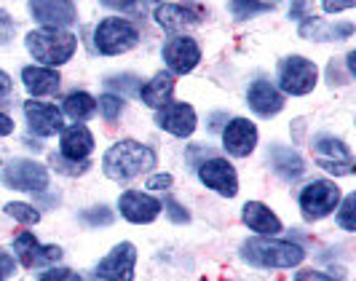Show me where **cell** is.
<instances>
[{
    "label": "cell",
    "instance_id": "15",
    "mask_svg": "<svg viewBox=\"0 0 356 281\" xmlns=\"http://www.w3.org/2000/svg\"><path fill=\"white\" fill-rule=\"evenodd\" d=\"M254 145H257V126L247 118H233L222 129V147L236 159H247Z\"/></svg>",
    "mask_w": 356,
    "mask_h": 281
},
{
    "label": "cell",
    "instance_id": "35",
    "mask_svg": "<svg viewBox=\"0 0 356 281\" xmlns=\"http://www.w3.org/2000/svg\"><path fill=\"white\" fill-rule=\"evenodd\" d=\"M134 81H137L134 75H113V78H110L107 83H110V86L124 88L126 94H129V91H137V83H134Z\"/></svg>",
    "mask_w": 356,
    "mask_h": 281
},
{
    "label": "cell",
    "instance_id": "40",
    "mask_svg": "<svg viewBox=\"0 0 356 281\" xmlns=\"http://www.w3.org/2000/svg\"><path fill=\"white\" fill-rule=\"evenodd\" d=\"M11 131H14V121L6 113H0V137H8Z\"/></svg>",
    "mask_w": 356,
    "mask_h": 281
},
{
    "label": "cell",
    "instance_id": "22",
    "mask_svg": "<svg viewBox=\"0 0 356 281\" xmlns=\"http://www.w3.org/2000/svg\"><path fill=\"white\" fill-rule=\"evenodd\" d=\"M140 91V97H143V102L147 107H166L172 102V94H175V78H172V72H156L145 86L137 88Z\"/></svg>",
    "mask_w": 356,
    "mask_h": 281
},
{
    "label": "cell",
    "instance_id": "10",
    "mask_svg": "<svg viewBox=\"0 0 356 281\" xmlns=\"http://www.w3.org/2000/svg\"><path fill=\"white\" fill-rule=\"evenodd\" d=\"M198 59H201V49H198V43L193 38L175 35L169 38L166 46H163V62L175 75L191 72L198 65Z\"/></svg>",
    "mask_w": 356,
    "mask_h": 281
},
{
    "label": "cell",
    "instance_id": "32",
    "mask_svg": "<svg viewBox=\"0 0 356 281\" xmlns=\"http://www.w3.org/2000/svg\"><path fill=\"white\" fill-rule=\"evenodd\" d=\"M40 281H83L78 273H72L70 268H49L46 273H40Z\"/></svg>",
    "mask_w": 356,
    "mask_h": 281
},
{
    "label": "cell",
    "instance_id": "34",
    "mask_svg": "<svg viewBox=\"0 0 356 281\" xmlns=\"http://www.w3.org/2000/svg\"><path fill=\"white\" fill-rule=\"evenodd\" d=\"M14 19L8 17L6 11H0V46H6L11 38H14Z\"/></svg>",
    "mask_w": 356,
    "mask_h": 281
},
{
    "label": "cell",
    "instance_id": "36",
    "mask_svg": "<svg viewBox=\"0 0 356 281\" xmlns=\"http://www.w3.org/2000/svg\"><path fill=\"white\" fill-rule=\"evenodd\" d=\"M17 271V263H14V257L8 255V252H0V281H6L11 273Z\"/></svg>",
    "mask_w": 356,
    "mask_h": 281
},
{
    "label": "cell",
    "instance_id": "42",
    "mask_svg": "<svg viewBox=\"0 0 356 281\" xmlns=\"http://www.w3.org/2000/svg\"><path fill=\"white\" fill-rule=\"evenodd\" d=\"M11 91V78H8V72L0 70V97H6Z\"/></svg>",
    "mask_w": 356,
    "mask_h": 281
},
{
    "label": "cell",
    "instance_id": "29",
    "mask_svg": "<svg viewBox=\"0 0 356 281\" xmlns=\"http://www.w3.org/2000/svg\"><path fill=\"white\" fill-rule=\"evenodd\" d=\"M231 11L236 19H247V17H254V14L273 11V3H231Z\"/></svg>",
    "mask_w": 356,
    "mask_h": 281
},
{
    "label": "cell",
    "instance_id": "20",
    "mask_svg": "<svg viewBox=\"0 0 356 281\" xmlns=\"http://www.w3.org/2000/svg\"><path fill=\"white\" fill-rule=\"evenodd\" d=\"M268 159H270L273 172L282 177V179H289V182H292V179L303 177L305 161H303V156H300L298 150L284 147V145H273V147L268 150Z\"/></svg>",
    "mask_w": 356,
    "mask_h": 281
},
{
    "label": "cell",
    "instance_id": "33",
    "mask_svg": "<svg viewBox=\"0 0 356 281\" xmlns=\"http://www.w3.org/2000/svg\"><path fill=\"white\" fill-rule=\"evenodd\" d=\"M161 209H166V214H169L172 223H188V220H191V214L182 209L175 198H166V201L161 204Z\"/></svg>",
    "mask_w": 356,
    "mask_h": 281
},
{
    "label": "cell",
    "instance_id": "11",
    "mask_svg": "<svg viewBox=\"0 0 356 281\" xmlns=\"http://www.w3.org/2000/svg\"><path fill=\"white\" fill-rule=\"evenodd\" d=\"M134 263H137V249H134V244L124 241L97 265V276L102 281H131L134 279Z\"/></svg>",
    "mask_w": 356,
    "mask_h": 281
},
{
    "label": "cell",
    "instance_id": "7",
    "mask_svg": "<svg viewBox=\"0 0 356 281\" xmlns=\"http://www.w3.org/2000/svg\"><path fill=\"white\" fill-rule=\"evenodd\" d=\"M3 182L14 191H46L49 188V172L38 161L14 159L3 166Z\"/></svg>",
    "mask_w": 356,
    "mask_h": 281
},
{
    "label": "cell",
    "instance_id": "30",
    "mask_svg": "<svg viewBox=\"0 0 356 281\" xmlns=\"http://www.w3.org/2000/svg\"><path fill=\"white\" fill-rule=\"evenodd\" d=\"M354 211H356V195L348 193L346 198H343V207H340L338 211V223L343 230H354L356 223H354Z\"/></svg>",
    "mask_w": 356,
    "mask_h": 281
},
{
    "label": "cell",
    "instance_id": "38",
    "mask_svg": "<svg viewBox=\"0 0 356 281\" xmlns=\"http://www.w3.org/2000/svg\"><path fill=\"white\" fill-rule=\"evenodd\" d=\"M295 281H335L332 276H327V273H321V271H300Z\"/></svg>",
    "mask_w": 356,
    "mask_h": 281
},
{
    "label": "cell",
    "instance_id": "6",
    "mask_svg": "<svg viewBox=\"0 0 356 281\" xmlns=\"http://www.w3.org/2000/svg\"><path fill=\"white\" fill-rule=\"evenodd\" d=\"M316 78H319L316 65L305 56H286L279 65V86L292 97H303L308 91H314Z\"/></svg>",
    "mask_w": 356,
    "mask_h": 281
},
{
    "label": "cell",
    "instance_id": "5",
    "mask_svg": "<svg viewBox=\"0 0 356 281\" xmlns=\"http://www.w3.org/2000/svg\"><path fill=\"white\" fill-rule=\"evenodd\" d=\"M300 209H303L305 220H321L327 214L338 209L340 204V191L335 182L330 179H314L308 182L303 191H300Z\"/></svg>",
    "mask_w": 356,
    "mask_h": 281
},
{
    "label": "cell",
    "instance_id": "37",
    "mask_svg": "<svg viewBox=\"0 0 356 281\" xmlns=\"http://www.w3.org/2000/svg\"><path fill=\"white\" fill-rule=\"evenodd\" d=\"M172 185V175H153L147 179V188L150 191H166Z\"/></svg>",
    "mask_w": 356,
    "mask_h": 281
},
{
    "label": "cell",
    "instance_id": "18",
    "mask_svg": "<svg viewBox=\"0 0 356 281\" xmlns=\"http://www.w3.org/2000/svg\"><path fill=\"white\" fill-rule=\"evenodd\" d=\"M247 105L263 115V118H270L276 113H282L284 107V97L279 94V88L273 86L270 81H254L250 86V94H247Z\"/></svg>",
    "mask_w": 356,
    "mask_h": 281
},
{
    "label": "cell",
    "instance_id": "16",
    "mask_svg": "<svg viewBox=\"0 0 356 281\" xmlns=\"http://www.w3.org/2000/svg\"><path fill=\"white\" fill-rule=\"evenodd\" d=\"M156 123H159L163 131L175 134V137H191L196 131V110L185 102H169L166 107H161L159 115H156Z\"/></svg>",
    "mask_w": 356,
    "mask_h": 281
},
{
    "label": "cell",
    "instance_id": "26",
    "mask_svg": "<svg viewBox=\"0 0 356 281\" xmlns=\"http://www.w3.org/2000/svg\"><path fill=\"white\" fill-rule=\"evenodd\" d=\"M6 211H8L14 220H19L22 225H38V223H40V211H38L35 207H30V204H22V201L8 204Z\"/></svg>",
    "mask_w": 356,
    "mask_h": 281
},
{
    "label": "cell",
    "instance_id": "1",
    "mask_svg": "<svg viewBox=\"0 0 356 281\" xmlns=\"http://www.w3.org/2000/svg\"><path fill=\"white\" fill-rule=\"evenodd\" d=\"M153 166H156V153L147 145L134 140L115 142L113 147H107L105 159H102V172L115 182H126Z\"/></svg>",
    "mask_w": 356,
    "mask_h": 281
},
{
    "label": "cell",
    "instance_id": "3",
    "mask_svg": "<svg viewBox=\"0 0 356 281\" xmlns=\"http://www.w3.org/2000/svg\"><path fill=\"white\" fill-rule=\"evenodd\" d=\"M24 43H27V51L33 54L40 65L56 67V65H65L72 54H75L78 38L72 35V33H67V30L40 27V30H33Z\"/></svg>",
    "mask_w": 356,
    "mask_h": 281
},
{
    "label": "cell",
    "instance_id": "14",
    "mask_svg": "<svg viewBox=\"0 0 356 281\" xmlns=\"http://www.w3.org/2000/svg\"><path fill=\"white\" fill-rule=\"evenodd\" d=\"M118 209H121V214H124L129 223L147 225V223H153L161 214V201L153 198V195L143 193V191H126L118 198Z\"/></svg>",
    "mask_w": 356,
    "mask_h": 281
},
{
    "label": "cell",
    "instance_id": "24",
    "mask_svg": "<svg viewBox=\"0 0 356 281\" xmlns=\"http://www.w3.org/2000/svg\"><path fill=\"white\" fill-rule=\"evenodd\" d=\"M22 81H24V88L33 94V97H49L59 88V72L51 70V67H38V65H30L22 70Z\"/></svg>",
    "mask_w": 356,
    "mask_h": 281
},
{
    "label": "cell",
    "instance_id": "28",
    "mask_svg": "<svg viewBox=\"0 0 356 281\" xmlns=\"http://www.w3.org/2000/svg\"><path fill=\"white\" fill-rule=\"evenodd\" d=\"M51 166L59 172V175L78 177V175H86L91 163L89 161H65L62 156H51Z\"/></svg>",
    "mask_w": 356,
    "mask_h": 281
},
{
    "label": "cell",
    "instance_id": "8",
    "mask_svg": "<svg viewBox=\"0 0 356 281\" xmlns=\"http://www.w3.org/2000/svg\"><path fill=\"white\" fill-rule=\"evenodd\" d=\"M207 19V8L198 3H161L156 6V22L169 33L191 30Z\"/></svg>",
    "mask_w": 356,
    "mask_h": 281
},
{
    "label": "cell",
    "instance_id": "27",
    "mask_svg": "<svg viewBox=\"0 0 356 281\" xmlns=\"http://www.w3.org/2000/svg\"><path fill=\"white\" fill-rule=\"evenodd\" d=\"M97 107H99L102 118H105L107 123H113V121H118V115H121V110H124V99L115 97V94H102V97L97 99Z\"/></svg>",
    "mask_w": 356,
    "mask_h": 281
},
{
    "label": "cell",
    "instance_id": "12",
    "mask_svg": "<svg viewBox=\"0 0 356 281\" xmlns=\"http://www.w3.org/2000/svg\"><path fill=\"white\" fill-rule=\"evenodd\" d=\"M198 177L207 188L217 191L220 195H233L238 193V177H236V169L225 159H209L198 163Z\"/></svg>",
    "mask_w": 356,
    "mask_h": 281
},
{
    "label": "cell",
    "instance_id": "19",
    "mask_svg": "<svg viewBox=\"0 0 356 281\" xmlns=\"http://www.w3.org/2000/svg\"><path fill=\"white\" fill-rule=\"evenodd\" d=\"M30 14L33 19H38L43 27H51V30H62L75 22V6L72 3H30Z\"/></svg>",
    "mask_w": 356,
    "mask_h": 281
},
{
    "label": "cell",
    "instance_id": "2",
    "mask_svg": "<svg viewBox=\"0 0 356 281\" xmlns=\"http://www.w3.org/2000/svg\"><path fill=\"white\" fill-rule=\"evenodd\" d=\"M244 260L260 268H295L303 263L305 252L300 244L279 241V239H252L241 246Z\"/></svg>",
    "mask_w": 356,
    "mask_h": 281
},
{
    "label": "cell",
    "instance_id": "21",
    "mask_svg": "<svg viewBox=\"0 0 356 281\" xmlns=\"http://www.w3.org/2000/svg\"><path fill=\"white\" fill-rule=\"evenodd\" d=\"M91 147H94V137L83 123H75V126L62 131V159L86 161Z\"/></svg>",
    "mask_w": 356,
    "mask_h": 281
},
{
    "label": "cell",
    "instance_id": "13",
    "mask_svg": "<svg viewBox=\"0 0 356 281\" xmlns=\"http://www.w3.org/2000/svg\"><path fill=\"white\" fill-rule=\"evenodd\" d=\"M314 153H316V163H319L321 169L332 172V175H351L354 172L351 153H348V147L340 140L319 137V140L314 142Z\"/></svg>",
    "mask_w": 356,
    "mask_h": 281
},
{
    "label": "cell",
    "instance_id": "23",
    "mask_svg": "<svg viewBox=\"0 0 356 281\" xmlns=\"http://www.w3.org/2000/svg\"><path fill=\"white\" fill-rule=\"evenodd\" d=\"M241 217L250 225V230L260 233V236H276V233H282V220L268 209L266 204H260V201L244 204V214Z\"/></svg>",
    "mask_w": 356,
    "mask_h": 281
},
{
    "label": "cell",
    "instance_id": "39",
    "mask_svg": "<svg viewBox=\"0 0 356 281\" xmlns=\"http://www.w3.org/2000/svg\"><path fill=\"white\" fill-rule=\"evenodd\" d=\"M107 8H115V11H143L145 8V3H105Z\"/></svg>",
    "mask_w": 356,
    "mask_h": 281
},
{
    "label": "cell",
    "instance_id": "4",
    "mask_svg": "<svg viewBox=\"0 0 356 281\" xmlns=\"http://www.w3.org/2000/svg\"><path fill=\"white\" fill-rule=\"evenodd\" d=\"M140 43V30L121 17H107L97 24L94 30V46L102 54L113 56V54H124L134 49Z\"/></svg>",
    "mask_w": 356,
    "mask_h": 281
},
{
    "label": "cell",
    "instance_id": "31",
    "mask_svg": "<svg viewBox=\"0 0 356 281\" xmlns=\"http://www.w3.org/2000/svg\"><path fill=\"white\" fill-rule=\"evenodd\" d=\"M81 220L91 225V228H97V225H110L113 223V211L107 209V207H94V209H86L81 214Z\"/></svg>",
    "mask_w": 356,
    "mask_h": 281
},
{
    "label": "cell",
    "instance_id": "41",
    "mask_svg": "<svg viewBox=\"0 0 356 281\" xmlns=\"http://www.w3.org/2000/svg\"><path fill=\"white\" fill-rule=\"evenodd\" d=\"M354 3L351 0H340V3H324V11L327 14H335V11H343V8H351Z\"/></svg>",
    "mask_w": 356,
    "mask_h": 281
},
{
    "label": "cell",
    "instance_id": "9",
    "mask_svg": "<svg viewBox=\"0 0 356 281\" xmlns=\"http://www.w3.org/2000/svg\"><path fill=\"white\" fill-rule=\"evenodd\" d=\"M14 255L24 268H46V265L59 263L62 249L59 246H43L33 233H19L14 239Z\"/></svg>",
    "mask_w": 356,
    "mask_h": 281
},
{
    "label": "cell",
    "instance_id": "17",
    "mask_svg": "<svg viewBox=\"0 0 356 281\" xmlns=\"http://www.w3.org/2000/svg\"><path fill=\"white\" fill-rule=\"evenodd\" d=\"M24 115L30 123V131H35L38 137H54L59 131H65V123H62V113L56 110V105L49 102H24Z\"/></svg>",
    "mask_w": 356,
    "mask_h": 281
},
{
    "label": "cell",
    "instance_id": "25",
    "mask_svg": "<svg viewBox=\"0 0 356 281\" xmlns=\"http://www.w3.org/2000/svg\"><path fill=\"white\" fill-rule=\"evenodd\" d=\"M65 113L70 115L75 123L81 121H89L91 115L97 113V99L86 94V91H72L65 97Z\"/></svg>",
    "mask_w": 356,
    "mask_h": 281
}]
</instances>
